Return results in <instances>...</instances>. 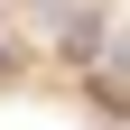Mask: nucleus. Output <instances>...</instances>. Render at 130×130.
Here are the masks:
<instances>
[{
  "mask_svg": "<svg viewBox=\"0 0 130 130\" xmlns=\"http://www.w3.org/2000/svg\"><path fill=\"white\" fill-rule=\"evenodd\" d=\"M0 65H9V46H0Z\"/></svg>",
  "mask_w": 130,
  "mask_h": 130,
  "instance_id": "obj_2",
  "label": "nucleus"
},
{
  "mask_svg": "<svg viewBox=\"0 0 130 130\" xmlns=\"http://www.w3.org/2000/svg\"><path fill=\"white\" fill-rule=\"evenodd\" d=\"M93 46H102V9H74L65 19V56H93Z\"/></svg>",
  "mask_w": 130,
  "mask_h": 130,
  "instance_id": "obj_1",
  "label": "nucleus"
}]
</instances>
